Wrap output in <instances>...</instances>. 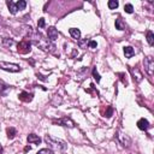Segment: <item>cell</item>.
<instances>
[{
  "mask_svg": "<svg viewBox=\"0 0 154 154\" xmlns=\"http://www.w3.org/2000/svg\"><path fill=\"white\" fill-rule=\"evenodd\" d=\"M47 36L51 41H56L58 38V30L54 27H49L47 29Z\"/></svg>",
  "mask_w": 154,
  "mask_h": 154,
  "instance_id": "cell-8",
  "label": "cell"
},
{
  "mask_svg": "<svg viewBox=\"0 0 154 154\" xmlns=\"http://www.w3.org/2000/svg\"><path fill=\"white\" fill-rule=\"evenodd\" d=\"M149 122L147 120V119H145V118H141L138 122H137V128L140 130H142V131H147L148 129H149Z\"/></svg>",
  "mask_w": 154,
  "mask_h": 154,
  "instance_id": "cell-9",
  "label": "cell"
},
{
  "mask_svg": "<svg viewBox=\"0 0 154 154\" xmlns=\"http://www.w3.org/2000/svg\"><path fill=\"white\" fill-rule=\"evenodd\" d=\"M45 25H46L45 18H40V19H38V22H37V27H38V28H43Z\"/></svg>",
  "mask_w": 154,
  "mask_h": 154,
  "instance_id": "cell-29",
  "label": "cell"
},
{
  "mask_svg": "<svg viewBox=\"0 0 154 154\" xmlns=\"http://www.w3.org/2000/svg\"><path fill=\"white\" fill-rule=\"evenodd\" d=\"M6 134H7V138L14 140L16 137V135H17V130L15 129V128L10 126V128H7V129H6Z\"/></svg>",
  "mask_w": 154,
  "mask_h": 154,
  "instance_id": "cell-13",
  "label": "cell"
},
{
  "mask_svg": "<svg viewBox=\"0 0 154 154\" xmlns=\"http://www.w3.org/2000/svg\"><path fill=\"white\" fill-rule=\"evenodd\" d=\"M107 5H108L110 10H116V9L118 7V1H117V0H110Z\"/></svg>",
  "mask_w": 154,
  "mask_h": 154,
  "instance_id": "cell-22",
  "label": "cell"
},
{
  "mask_svg": "<svg viewBox=\"0 0 154 154\" xmlns=\"http://www.w3.org/2000/svg\"><path fill=\"white\" fill-rule=\"evenodd\" d=\"M3 150H4V149H3V146L0 145V154H3Z\"/></svg>",
  "mask_w": 154,
  "mask_h": 154,
  "instance_id": "cell-32",
  "label": "cell"
},
{
  "mask_svg": "<svg viewBox=\"0 0 154 154\" xmlns=\"http://www.w3.org/2000/svg\"><path fill=\"white\" fill-rule=\"evenodd\" d=\"M69 33H70V35L73 38H76V40H78V38L81 37V31H80V29H77V28H71L69 30Z\"/></svg>",
  "mask_w": 154,
  "mask_h": 154,
  "instance_id": "cell-16",
  "label": "cell"
},
{
  "mask_svg": "<svg viewBox=\"0 0 154 154\" xmlns=\"http://www.w3.org/2000/svg\"><path fill=\"white\" fill-rule=\"evenodd\" d=\"M54 124H58V125H63V126H66V128H73L75 126V123L71 118L69 117H64L61 119H58V120H53Z\"/></svg>",
  "mask_w": 154,
  "mask_h": 154,
  "instance_id": "cell-5",
  "label": "cell"
},
{
  "mask_svg": "<svg viewBox=\"0 0 154 154\" xmlns=\"http://www.w3.org/2000/svg\"><path fill=\"white\" fill-rule=\"evenodd\" d=\"M27 141H28V143H34V145H40L41 143V138L35 134H29L28 137H27Z\"/></svg>",
  "mask_w": 154,
  "mask_h": 154,
  "instance_id": "cell-11",
  "label": "cell"
},
{
  "mask_svg": "<svg viewBox=\"0 0 154 154\" xmlns=\"http://www.w3.org/2000/svg\"><path fill=\"white\" fill-rule=\"evenodd\" d=\"M116 29H118V30H124L125 29V24H124L122 18L116 19Z\"/></svg>",
  "mask_w": 154,
  "mask_h": 154,
  "instance_id": "cell-18",
  "label": "cell"
},
{
  "mask_svg": "<svg viewBox=\"0 0 154 154\" xmlns=\"http://www.w3.org/2000/svg\"><path fill=\"white\" fill-rule=\"evenodd\" d=\"M45 141H46V142H47L51 147H53V148H56V149H58V150H65V149L68 148L66 142H64L63 140L52 137V136H49V135H46Z\"/></svg>",
  "mask_w": 154,
  "mask_h": 154,
  "instance_id": "cell-1",
  "label": "cell"
},
{
  "mask_svg": "<svg viewBox=\"0 0 154 154\" xmlns=\"http://www.w3.org/2000/svg\"><path fill=\"white\" fill-rule=\"evenodd\" d=\"M28 150H30V147H29V146H27V147L24 148V152H28Z\"/></svg>",
  "mask_w": 154,
  "mask_h": 154,
  "instance_id": "cell-31",
  "label": "cell"
},
{
  "mask_svg": "<svg viewBox=\"0 0 154 154\" xmlns=\"http://www.w3.org/2000/svg\"><path fill=\"white\" fill-rule=\"evenodd\" d=\"M117 138L119 140V142L122 143L123 147H129L130 143H131V140L126 135H123V134H120V133H117Z\"/></svg>",
  "mask_w": 154,
  "mask_h": 154,
  "instance_id": "cell-6",
  "label": "cell"
},
{
  "mask_svg": "<svg viewBox=\"0 0 154 154\" xmlns=\"http://www.w3.org/2000/svg\"><path fill=\"white\" fill-rule=\"evenodd\" d=\"M31 51V42L29 40H22L17 45V52L21 54H28Z\"/></svg>",
  "mask_w": 154,
  "mask_h": 154,
  "instance_id": "cell-2",
  "label": "cell"
},
{
  "mask_svg": "<svg viewBox=\"0 0 154 154\" xmlns=\"http://www.w3.org/2000/svg\"><path fill=\"white\" fill-rule=\"evenodd\" d=\"M33 94L31 93H28V92H22L18 94V99L23 102H30L33 100Z\"/></svg>",
  "mask_w": 154,
  "mask_h": 154,
  "instance_id": "cell-10",
  "label": "cell"
},
{
  "mask_svg": "<svg viewBox=\"0 0 154 154\" xmlns=\"http://www.w3.org/2000/svg\"><path fill=\"white\" fill-rule=\"evenodd\" d=\"M88 46H89V48H96L98 47V43H96V41H94V40H91L88 42Z\"/></svg>",
  "mask_w": 154,
  "mask_h": 154,
  "instance_id": "cell-30",
  "label": "cell"
},
{
  "mask_svg": "<svg viewBox=\"0 0 154 154\" xmlns=\"http://www.w3.org/2000/svg\"><path fill=\"white\" fill-rule=\"evenodd\" d=\"M88 40L86 38V40H82V41H78V46L81 47V48H87V45H88Z\"/></svg>",
  "mask_w": 154,
  "mask_h": 154,
  "instance_id": "cell-28",
  "label": "cell"
},
{
  "mask_svg": "<svg viewBox=\"0 0 154 154\" xmlns=\"http://www.w3.org/2000/svg\"><path fill=\"white\" fill-rule=\"evenodd\" d=\"M146 37H147L148 45H149V46H153V45H154V34H153V31L148 30V31L146 33Z\"/></svg>",
  "mask_w": 154,
  "mask_h": 154,
  "instance_id": "cell-17",
  "label": "cell"
},
{
  "mask_svg": "<svg viewBox=\"0 0 154 154\" xmlns=\"http://www.w3.org/2000/svg\"><path fill=\"white\" fill-rule=\"evenodd\" d=\"M124 10H125L126 14H133L134 7H133V5H131V4H126V5L124 6Z\"/></svg>",
  "mask_w": 154,
  "mask_h": 154,
  "instance_id": "cell-27",
  "label": "cell"
},
{
  "mask_svg": "<svg viewBox=\"0 0 154 154\" xmlns=\"http://www.w3.org/2000/svg\"><path fill=\"white\" fill-rule=\"evenodd\" d=\"M10 89V86L7 83H5L3 80H0V94L1 95H6V92Z\"/></svg>",
  "mask_w": 154,
  "mask_h": 154,
  "instance_id": "cell-15",
  "label": "cell"
},
{
  "mask_svg": "<svg viewBox=\"0 0 154 154\" xmlns=\"http://www.w3.org/2000/svg\"><path fill=\"white\" fill-rule=\"evenodd\" d=\"M118 76H119V78H120L122 83H123L124 86H128V81H126V76H125V73H124V72H119Z\"/></svg>",
  "mask_w": 154,
  "mask_h": 154,
  "instance_id": "cell-25",
  "label": "cell"
},
{
  "mask_svg": "<svg viewBox=\"0 0 154 154\" xmlns=\"http://www.w3.org/2000/svg\"><path fill=\"white\" fill-rule=\"evenodd\" d=\"M124 54H125V58H131L135 54V49L131 46H126L124 47Z\"/></svg>",
  "mask_w": 154,
  "mask_h": 154,
  "instance_id": "cell-14",
  "label": "cell"
},
{
  "mask_svg": "<svg viewBox=\"0 0 154 154\" xmlns=\"http://www.w3.org/2000/svg\"><path fill=\"white\" fill-rule=\"evenodd\" d=\"M130 71H131V73H133V78H134V81L136 82V83H140L141 81H142V78H143V76H142V73H141V71L137 69V68H130Z\"/></svg>",
  "mask_w": 154,
  "mask_h": 154,
  "instance_id": "cell-7",
  "label": "cell"
},
{
  "mask_svg": "<svg viewBox=\"0 0 154 154\" xmlns=\"http://www.w3.org/2000/svg\"><path fill=\"white\" fill-rule=\"evenodd\" d=\"M16 7H17V11H22L27 7V3H25L24 0H19V1L16 3Z\"/></svg>",
  "mask_w": 154,
  "mask_h": 154,
  "instance_id": "cell-19",
  "label": "cell"
},
{
  "mask_svg": "<svg viewBox=\"0 0 154 154\" xmlns=\"http://www.w3.org/2000/svg\"><path fill=\"white\" fill-rule=\"evenodd\" d=\"M92 73H93V77H94V80L96 81V83H99L101 78H100V75H99V73H98V71H96V68H93Z\"/></svg>",
  "mask_w": 154,
  "mask_h": 154,
  "instance_id": "cell-24",
  "label": "cell"
},
{
  "mask_svg": "<svg viewBox=\"0 0 154 154\" xmlns=\"http://www.w3.org/2000/svg\"><path fill=\"white\" fill-rule=\"evenodd\" d=\"M0 69H3L9 72H19L22 69L19 65L14 63H6V61H0Z\"/></svg>",
  "mask_w": 154,
  "mask_h": 154,
  "instance_id": "cell-3",
  "label": "cell"
},
{
  "mask_svg": "<svg viewBox=\"0 0 154 154\" xmlns=\"http://www.w3.org/2000/svg\"><path fill=\"white\" fill-rule=\"evenodd\" d=\"M14 43H15V41L12 40V38H9V37H4V38H3V45H4L5 47H11Z\"/></svg>",
  "mask_w": 154,
  "mask_h": 154,
  "instance_id": "cell-21",
  "label": "cell"
},
{
  "mask_svg": "<svg viewBox=\"0 0 154 154\" xmlns=\"http://www.w3.org/2000/svg\"><path fill=\"white\" fill-rule=\"evenodd\" d=\"M112 113H113V107H112V106H107V110H106V112H105V114H104V117L110 118L111 116H112Z\"/></svg>",
  "mask_w": 154,
  "mask_h": 154,
  "instance_id": "cell-26",
  "label": "cell"
},
{
  "mask_svg": "<svg viewBox=\"0 0 154 154\" xmlns=\"http://www.w3.org/2000/svg\"><path fill=\"white\" fill-rule=\"evenodd\" d=\"M36 154H54V153H53L52 149H49V148H42V149L38 150Z\"/></svg>",
  "mask_w": 154,
  "mask_h": 154,
  "instance_id": "cell-23",
  "label": "cell"
},
{
  "mask_svg": "<svg viewBox=\"0 0 154 154\" xmlns=\"http://www.w3.org/2000/svg\"><path fill=\"white\" fill-rule=\"evenodd\" d=\"M143 64H145V70L147 71V73L149 76H153V72H154V59L152 57H147V58H145Z\"/></svg>",
  "mask_w": 154,
  "mask_h": 154,
  "instance_id": "cell-4",
  "label": "cell"
},
{
  "mask_svg": "<svg viewBox=\"0 0 154 154\" xmlns=\"http://www.w3.org/2000/svg\"><path fill=\"white\" fill-rule=\"evenodd\" d=\"M6 5H7V7H9V11L11 12L12 15H16L17 14V7H16V4L14 3V1H11V0H7L6 1Z\"/></svg>",
  "mask_w": 154,
  "mask_h": 154,
  "instance_id": "cell-12",
  "label": "cell"
},
{
  "mask_svg": "<svg viewBox=\"0 0 154 154\" xmlns=\"http://www.w3.org/2000/svg\"><path fill=\"white\" fill-rule=\"evenodd\" d=\"M61 101H63L61 96L56 94V95L53 96V99H52V105H53V106H58L59 104H61Z\"/></svg>",
  "mask_w": 154,
  "mask_h": 154,
  "instance_id": "cell-20",
  "label": "cell"
}]
</instances>
